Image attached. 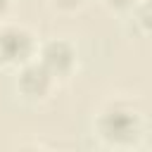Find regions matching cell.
Masks as SVG:
<instances>
[{
  "mask_svg": "<svg viewBox=\"0 0 152 152\" xmlns=\"http://www.w3.org/2000/svg\"><path fill=\"white\" fill-rule=\"evenodd\" d=\"M102 131L112 140H128L138 131V121L126 109H112L102 116Z\"/></svg>",
  "mask_w": 152,
  "mask_h": 152,
  "instance_id": "obj_1",
  "label": "cell"
},
{
  "mask_svg": "<svg viewBox=\"0 0 152 152\" xmlns=\"http://www.w3.org/2000/svg\"><path fill=\"white\" fill-rule=\"evenodd\" d=\"M31 52V38L26 31L19 28H7L0 33V57L7 62H17L24 59Z\"/></svg>",
  "mask_w": 152,
  "mask_h": 152,
  "instance_id": "obj_2",
  "label": "cell"
},
{
  "mask_svg": "<svg viewBox=\"0 0 152 152\" xmlns=\"http://www.w3.org/2000/svg\"><path fill=\"white\" fill-rule=\"evenodd\" d=\"M71 57H74L71 48L66 43L57 40V43H50L45 48V52H43V66L48 71H52V74H64L71 66Z\"/></svg>",
  "mask_w": 152,
  "mask_h": 152,
  "instance_id": "obj_3",
  "label": "cell"
},
{
  "mask_svg": "<svg viewBox=\"0 0 152 152\" xmlns=\"http://www.w3.org/2000/svg\"><path fill=\"white\" fill-rule=\"evenodd\" d=\"M50 86V74L45 66H28L21 74V88L28 95H43Z\"/></svg>",
  "mask_w": 152,
  "mask_h": 152,
  "instance_id": "obj_4",
  "label": "cell"
},
{
  "mask_svg": "<svg viewBox=\"0 0 152 152\" xmlns=\"http://www.w3.org/2000/svg\"><path fill=\"white\" fill-rule=\"evenodd\" d=\"M140 19H142V24H145L147 28H152V0H150V2H145L142 12H140Z\"/></svg>",
  "mask_w": 152,
  "mask_h": 152,
  "instance_id": "obj_5",
  "label": "cell"
},
{
  "mask_svg": "<svg viewBox=\"0 0 152 152\" xmlns=\"http://www.w3.org/2000/svg\"><path fill=\"white\" fill-rule=\"evenodd\" d=\"M57 2H59L62 7H74V5H78L81 0H57Z\"/></svg>",
  "mask_w": 152,
  "mask_h": 152,
  "instance_id": "obj_6",
  "label": "cell"
},
{
  "mask_svg": "<svg viewBox=\"0 0 152 152\" xmlns=\"http://www.w3.org/2000/svg\"><path fill=\"white\" fill-rule=\"evenodd\" d=\"M109 2H112V5H116V7H124V5H128L131 0H109Z\"/></svg>",
  "mask_w": 152,
  "mask_h": 152,
  "instance_id": "obj_7",
  "label": "cell"
},
{
  "mask_svg": "<svg viewBox=\"0 0 152 152\" xmlns=\"http://www.w3.org/2000/svg\"><path fill=\"white\" fill-rule=\"evenodd\" d=\"M5 5H7V0H0V12L5 10Z\"/></svg>",
  "mask_w": 152,
  "mask_h": 152,
  "instance_id": "obj_8",
  "label": "cell"
}]
</instances>
